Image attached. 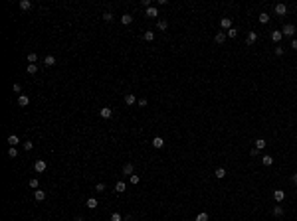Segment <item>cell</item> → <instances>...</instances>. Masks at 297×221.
<instances>
[{"label":"cell","instance_id":"cell-1","mask_svg":"<svg viewBox=\"0 0 297 221\" xmlns=\"http://www.w3.org/2000/svg\"><path fill=\"white\" fill-rule=\"evenodd\" d=\"M295 32H297V30H295V26H293V24H285L283 30H281V34H283V36H287V38H293V36H295Z\"/></svg>","mask_w":297,"mask_h":221},{"label":"cell","instance_id":"cell-2","mask_svg":"<svg viewBox=\"0 0 297 221\" xmlns=\"http://www.w3.org/2000/svg\"><path fill=\"white\" fill-rule=\"evenodd\" d=\"M46 168H48L46 160H36V162H34V170L40 172V174H42V172H46Z\"/></svg>","mask_w":297,"mask_h":221},{"label":"cell","instance_id":"cell-3","mask_svg":"<svg viewBox=\"0 0 297 221\" xmlns=\"http://www.w3.org/2000/svg\"><path fill=\"white\" fill-rule=\"evenodd\" d=\"M273 199H275L277 203H281L285 199V192L283 189H275V192H273Z\"/></svg>","mask_w":297,"mask_h":221},{"label":"cell","instance_id":"cell-4","mask_svg":"<svg viewBox=\"0 0 297 221\" xmlns=\"http://www.w3.org/2000/svg\"><path fill=\"white\" fill-rule=\"evenodd\" d=\"M34 199H36V202H44V199H46V192H44V189H36V192H34Z\"/></svg>","mask_w":297,"mask_h":221},{"label":"cell","instance_id":"cell-5","mask_svg":"<svg viewBox=\"0 0 297 221\" xmlns=\"http://www.w3.org/2000/svg\"><path fill=\"white\" fill-rule=\"evenodd\" d=\"M256 42H257V34L256 32H250V34H248V38H246V44H248V46H254Z\"/></svg>","mask_w":297,"mask_h":221},{"label":"cell","instance_id":"cell-6","mask_svg":"<svg viewBox=\"0 0 297 221\" xmlns=\"http://www.w3.org/2000/svg\"><path fill=\"white\" fill-rule=\"evenodd\" d=\"M275 14L277 16H285L287 14V6L285 4H275Z\"/></svg>","mask_w":297,"mask_h":221},{"label":"cell","instance_id":"cell-7","mask_svg":"<svg viewBox=\"0 0 297 221\" xmlns=\"http://www.w3.org/2000/svg\"><path fill=\"white\" fill-rule=\"evenodd\" d=\"M220 26L224 28L226 32H228L230 28H234V26H232V20H230V18H222V20H220Z\"/></svg>","mask_w":297,"mask_h":221},{"label":"cell","instance_id":"cell-8","mask_svg":"<svg viewBox=\"0 0 297 221\" xmlns=\"http://www.w3.org/2000/svg\"><path fill=\"white\" fill-rule=\"evenodd\" d=\"M18 105H20V107H28V105H30V97H28V95H20V97H18Z\"/></svg>","mask_w":297,"mask_h":221},{"label":"cell","instance_id":"cell-9","mask_svg":"<svg viewBox=\"0 0 297 221\" xmlns=\"http://www.w3.org/2000/svg\"><path fill=\"white\" fill-rule=\"evenodd\" d=\"M121 24H123V26L133 24V16H131V14H123V16H121Z\"/></svg>","mask_w":297,"mask_h":221},{"label":"cell","instance_id":"cell-10","mask_svg":"<svg viewBox=\"0 0 297 221\" xmlns=\"http://www.w3.org/2000/svg\"><path fill=\"white\" fill-rule=\"evenodd\" d=\"M99 115H101V117H103V118H111V115H113V111L109 109V107H103V109L99 111Z\"/></svg>","mask_w":297,"mask_h":221},{"label":"cell","instance_id":"cell-11","mask_svg":"<svg viewBox=\"0 0 297 221\" xmlns=\"http://www.w3.org/2000/svg\"><path fill=\"white\" fill-rule=\"evenodd\" d=\"M139 99H137V95H133V93H129V95H125V103L127 105H135Z\"/></svg>","mask_w":297,"mask_h":221},{"label":"cell","instance_id":"cell-12","mask_svg":"<svg viewBox=\"0 0 297 221\" xmlns=\"http://www.w3.org/2000/svg\"><path fill=\"white\" fill-rule=\"evenodd\" d=\"M152 146H155V148H163V146H165V140L160 136H155L152 138Z\"/></svg>","mask_w":297,"mask_h":221},{"label":"cell","instance_id":"cell-13","mask_svg":"<svg viewBox=\"0 0 297 221\" xmlns=\"http://www.w3.org/2000/svg\"><path fill=\"white\" fill-rule=\"evenodd\" d=\"M44 65H46V67L56 65V57H53V55H46V57H44Z\"/></svg>","mask_w":297,"mask_h":221},{"label":"cell","instance_id":"cell-14","mask_svg":"<svg viewBox=\"0 0 297 221\" xmlns=\"http://www.w3.org/2000/svg\"><path fill=\"white\" fill-rule=\"evenodd\" d=\"M214 42H216V44H224V42H226V34L224 32H218L216 36H214Z\"/></svg>","mask_w":297,"mask_h":221},{"label":"cell","instance_id":"cell-15","mask_svg":"<svg viewBox=\"0 0 297 221\" xmlns=\"http://www.w3.org/2000/svg\"><path fill=\"white\" fill-rule=\"evenodd\" d=\"M147 16H149V18H157V16H158V10H157V8H155V6H151V8H147Z\"/></svg>","mask_w":297,"mask_h":221},{"label":"cell","instance_id":"cell-16","mask_svg":"<svg viewBox=\"0 0 297 221\" xmlns=\"http://www.w3.org/2000/svg\"><path fill=\"white\" fill-rule=\"evenodd\" d=\"M125 189H127V184L125 182H117V184H115V192H117V194H123Z\"/></svg>","mask_w":297,"mask_h":221},{"label":"cell","instance_id":"cell-17","mask_svg":"<svg viewBox=\"0 0 297 221\" xmlns=\"http://www.w3.org/2000/svg\"><path fill=\"white\" fill-rule=\"evenodd\" d=\"M133 170H135V168H133V164L129 162V164H125V166H123V174H127V176H133Z\"/></svg>","mask_w":297,"mask_h":221},{"label":"cell","instance_id":"cell-18","mask_svg":"<svg viewBox=\"0 0 297 221\" xmlns=\"http://www.w3.org/2000/svg\"><path fill=\"white\" fill-rule=\"evenodd\" d=\"M281 36H283V34H281V30H273V32H271V39H273V42H279V39H281Z\"/></svg>","mask_w":297,"mask_h":221},{"label":"cell","instance_id":"cell-19","mask_svg":"<svg viewBox=\"0 0 297 221\" xmlns=\"http://www.w3.org/2000/svg\"><path fill=\"white\" fill-rule=\"evenodd\" d=\"M85 205L89 209H95V207H97V199H95V197H89V199L85 202Z\"/></svg>","mask_w":297,"mask_h":221},{"label":"cell","instance_id":"cell-20","mask_svg":"<svg viewBox=\"0 0 297 221\" xmlns=\"http://www.w3.org/2000/svg\"><path fill=\"white\" fill-rule=\"evenodd\" d=\"M18 142H20V138L16 136V134H10V136H8V144H10V146H16Z\"/></svg>","mask_w":297,"mask_h":221},{"label":"cell","instance_id":"cell-21","mask_svg":"<svg viewBox=\"0 0 297 221\" xmlns=\"http://www.w3.org/2000/svg\"><path fill=\"white\" fill-rule=\"evenodd\" d=\"M20 8H22V10H30V8H32V2H30V0H20Z\"/></svg>","mask_w":297,"mask_h":221},{"label":"cell","instance_id":"cell-22","mask_svg":"<svg viewBox=\"0 0 297 221\" xmlns=\"http://www.w3.org/2000/svg\"><path fill=\"white\" fill-rule=\"evenodd\" d=\"M143 38H145V42H155V32H151V30H149V32L143 34Z\"/></svg>","mask_w":297,"mask_h":221},{"label":"cell","instance_id":"cell-23","mask_svg":"<svg viewBox=\"0 0 297 221\" xmlns=\"http://www.w3.org/2000/svg\"><path fill=\"white\" fill-rule=\"evenodd\" d=\"M262 164H264V166H271V164H273V158L265 154V156H262Z\"/></svg>","mask_w":297,"mask_h":221},{"label":"cell","instance_id":"cell-24","mask_svg":"<svg viewBox=\"0 0 297 221\" xmlns=\"http://www.w3.org/2000/svg\"><path fill=\"white\" fill-rule=\"evenodd\" d=\"M109 221H123V215L119 213V211H115V213H111V217H109Z\"/></svg>","mask_w":297,"mask_h":221},{"label":"cell","instance_id":"cell-25","mask_svg":"<svg viewBox=\"0 0 297 221\" xmlns=\"http://www.w3.org/2000/svg\"><path fill=\"white\" fill-rule=\"evenodd\" d=\"M28 73H30V75L38 73V65H36V63H28Z\"/></svg>","mask_w":297,"mask_h":221},{"label":"cell","instance_id":"cell-26","mask_svg":"<svg viewBox=\"0 0 297 221\" xmlns=\"http://www.w3.org/2000/svg\"><path fill=\"white\" fill-rule=\"evenodd\" d=\"M214 174H216L218 180H222V178L226 176V170H224V168H216V172H214Z\"/></svg>","mask_w":297,"mask_h":221},{"label":"cell","instance_id":"cell-27","mask_svg":"<svg viewBox=\"0 0 297 221\" xmlns=\"http://www.w3.org/2000/svg\"><path fill=\"white\" fill-rule=\"evenodd\" d=\"M194 221H208V213H206V211H202V213H198V215H196V219H194Z\"/></svg>","mask_w":297,"mask_h":221},{"label":"cell","instance_id":"cell-28","mask_svg":"<svg viewBox=\"0 0 297 221\" xmlns=\"http://www.w3.org/2000/svg\"><path fill=\"white\" fill-rule=\"evenodd\" d=\"M157 28H158V30H166V28H168V22H166V20H158Z\"/></svg>","mask_w":297,"mask_h":221},{"label":"cell","instance_id":"cell-29","mask_svg":"<svg viewBox=\"0 0 297 221\" xmlns=\"http://www.w3.org/2000/svg\"><path fill=\"white\" fill-rule=\"evenodd\" d=\"M259 22H262V24H267V22H270V16H267V12H262V14H259Z\"/></svg>","mask_w":297,"mask_h":221},{"label":"cell","instance_id":"cell-30","mask_svg":"<svg viewBox=\"0 0 297 221\" xmlns=\"http://www.w3.org/2000/svg\"><path fill=\"white\" fill-rule=\"evenodd\" d=\"M256 148H257V150L265 148V140H264V138H257V140H256Z\"/></svg>","mask_w":297,"mask_h":221},{"label":"cell","instance_id":"cell-31","mask_svg":"<svg viewBox=\"0 0 297 221\" xmlns=\"http://www.w3.org/2000/svg\"><path fill=\"white\" fill-rule=\"evenodd\" d=\"M273 215H275V217L283 215V207H281V205H275V207H273Z\"/></svg>","mask_w":297,"mask_h":221},{"label":"cell","instance_id":"cell-32","mask_svg":"<svg viewBox=\"0 0 297 221\" xmlns=\"http://www.w3.org/2000/svg\"><path fill=\"white\" fill-rule=\"evenodd\" d=\"M36 61H38V55H36V53H28V63H36Z\"/></svg>","mask_w":297,"mask_h":221},{"label":"cell","instance_id":"cell-33","mask_svg":"<svg viewBox=\"0 0 297 221\" xmlns=\"http://www.w3.org/2000/svg\"><path fill=\"white\" fill-rule=\"evenodd\" d=\"M8 156H10V158H16V156H18V150H16V146H10V150H8Z\"/></svg>","mask_w":297,"mask_h":221},{"label":"cell","instance_id":"cell-34","mask_svg":"<svg viewBox=\"0 0 297 221\" xmlns=\"http://www.w3.org/2000/svg\"><path fill=\"white\" fill-rule=\"evenodd\" d=\"M226 36H228V38H236V36H238V30H236V28H230V30L226 32Z\"/></svg>","mask_w":297,"mask_h":221},{"label":"cell","instance_id":"cell-35","mask_svg":"<svg viewBox=\"0 0 297 221\" xmlns=\"http://www.w3.org/2000/svg\"><path fill=\"white\" fill-rule=\"evenodd\" d=\"M95 192H97V194H101V192H105V184H103V182H99L97 186H95Z\"/></svg>","mask_w":297,"mask_h":221},{"label":"cell","instance_id":"cell-36","mask_svg":"<svg viewBox=\"0 0 297 221\" xmlns=\"http://www.w3.org/2000/svg\"><path fill=\"white\" fill-rule=\"evenodd\" d=\"M129 182H131L133 186H137V184H139V176H137V174H133L131 178H129Z\"/></svg>","mask_w":297,"mask_h":221},{"label":"cell","instance_id":"cell-37","mask_svg":"<svg viewBox=\"0 0 297 221\" xmlns=\"http://www.w3.org/2000/svg\"><path fill=\"white\" fill-rule=\"evenodd\" d=\"M28 184H30V188H34V189H36V188H38V186H40V182H38V180H36V178H32V180H30V182H28Z\"/></svg>","mask_w":297,"mask_h":221},{"label":"cell","instance_id":"cell-38","mask_svg":"<svg viewBox=\"0 0 297 221\" xmlns=\"http://www.w3.org/2000/svg\"><path fill=\"white\" fill-rule=\"evenodd\" d=\"M103 20H105V22H111V20H113V14H111V12H105V14H103Z\"/></svg>","mask_w":297,"mask_h":221},{"label":"cell","instance_id":"cell-39","mask_svg":"<svg viewBox=\"0 0 297 221\" xmlns=\"http://www.w3.org/2000/svg\"><path fill=\"white\" fill-rule=\"evenodd\" d=\"M12 91H14V93H20V91H22L20 83H12Z\"/></svg>","mask_w":297,"mask_h":221},{"label":"cell","instance_id":"cell-40","mask_svg":"<svg viewBox=\"0 0 297 221\" xmlns=\"http://www.w3.org/2000/svg\"><path fill=\"white\" fill-rule=\"evenodd\" d=\"M32 148H34V144L30 142V140H26V142H24V150L28 152V150H32Z\"/></svg>","mask_w":297,"mask_h":221},{"label":"cell","instance_id":"cell-41","mask_svg":"<svg viewBox=\"0 0 297 221\" xmlns=\"http://www.w3.org/2000/svg\"><path fill=\"white\" fill-rule=\"evenodd\" d=\"M275 55H283V47H281V46L275 47Z\"/></svg>","mask_w":297,"mask_h":221},{"label":"cell","instance_id":"cell-42","mask_svg":"<svg viewBox=\"0 0 297 221\" xmlns=\"http://www.w3.org/2000/svg\"><path fill=\"white\" fill-rule=\"evenodd\" d=\"M257 154H259V150H257V148H256V146H254V148H251V150H250V156H257Z\"/></svg>","mask_w":297,"mask_h":221},{"label":"cell","instance_id":"cell-43","mask_svg":"<svg viewBox=\"0 0 297 221\" xmlns=\"http://www.w3.org/2000/svg\"><path fill=\"white\" fill-rule=\"evenodd\" d=\"M139 107H147V99H143V97L139 99Z\"/></svg>","mask_w":297,"mask_h":221},{"label":"cell","instance_id":"cell-44","mask_svg":"<svg viewBox=\"0 0 297 221\" xmlns=\"http://www.w3.org/2000/svg\"><path fill=\"white\" fill-rule=\"evenodd\" d=\"M291 47H293V50H297V39H295V38L291 39Z\"/></svg>","mask_w":297,"mask_h":221},{"label":"cell","instance_id":"cell-45","mask_svg":"<svg viewBox=\"0 0 297 221\" xmlns=\"http://www.w3.org/2000/svg\"><path fill=\"white\" fill-rule=\"evenodd\" d=\"M291 182H293V184H297V174H293V176H291Z\"/></svg>","mask_w":297,"mask_h":221}]
</instances>
